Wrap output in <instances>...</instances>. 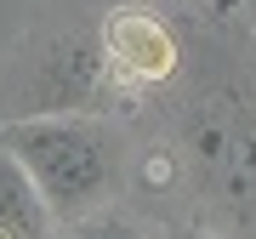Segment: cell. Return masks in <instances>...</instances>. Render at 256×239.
Listing matches in <instances>:
<instances>
[{
    "label": "cell",
    "instance_id": "3",
    "mask_svg": "<svg viewBox=\"0 0 256 239\" xmlns=\"http://www.w3.org/2000/svg\"><path fill=\"white\" fill-rule=\"evenodd\" d=\"M102 74L126 86H160L176 74V40L154 12H108L102 18Z\"/></svg>",
    "mask_w": 256,
    "mask_h": 239
},
{
    "label": "cell",
    "instance_id": "5",
    "mask_svg": "<svg viewBox=\"0 0 256 239\" xmlns=\"http://www.w3.org/2000/svg\"><path fill=\"white\" fill-rule=\"evenodd\" d=\"M68 239H142L137 228H131L126 216H114V211H97V216H86V222H74Z\"/></svg>",
    "mask_w": 256,
    "mask_h": 239
},
{
    "label": "cell",
    "instance_id": "6",
    "mask_svg": "<svg viewBox=\"0 0 256 239\" xmlns=\"http://www.w3.org/2000/svg\"><path fill=\"white\" fill-rule=\"evenodd\" d=\"M160 239H216L210 228H194V222H176V228H165Z\"/></svg>",
    "mask_w": 256,
    "mask_h": 239
},
{
    "label": "cell",
    "instance_id": "7",
    "mask_svg": "<svg viewBox=\"0 0 256 239\" xmlns=\"http://www.w3.org/2000/svg\"><path fill=\"white\" fill-rule=\"evenodd\" d=\"M234 6H245V0H216V12H234Z\"/></svg>",
    "mask_w": 256,
    "mask_h": 239
},
{
    "label": "cell",
    "instance_id": "4",
    "mask_svg": "<svg viewBox=\"0 0 256 239\" xmlns=\"http://www.w3.org/2000/svg\"><path fill=\"white\" fill-rule=\"evenodd\" d=\"M46 228H52V211L40 200L34 176L0 148V239H46Z\"/></svg>",
    "mask_w": 256,
    "mask_h": 239
},
{
    "label": "cell",
    "instance_id": "2",
    "mask_svg": "<svg viewBox=\"0 0 256 239\" xmlns=\"http://www.w3.org/2000/svg\"><path fill=\"white\" fill-rule=\"evenodd\" d=\"M188 160L228 211L256 205V92L222 80L188 108Z\"/></svg>",
    "mask_w": 256,
    "mask_h": 239
},
{
    "label": "cell",
    "instance_id": "1",
    "mask_svg": "<svg viewBox=\"0 0 256 239\" xmlns=\"http://www.w3.org/2000/svg\"><path fill=\"white\" fill-rule=\"evenodd\" d=\"M0 148L34 176L52 222H86L114 188V137L80 108H46L23 120H0Z\"/></svg>",
    "mask_w": 256,
    "mask_h": 239
}]
</instances>
